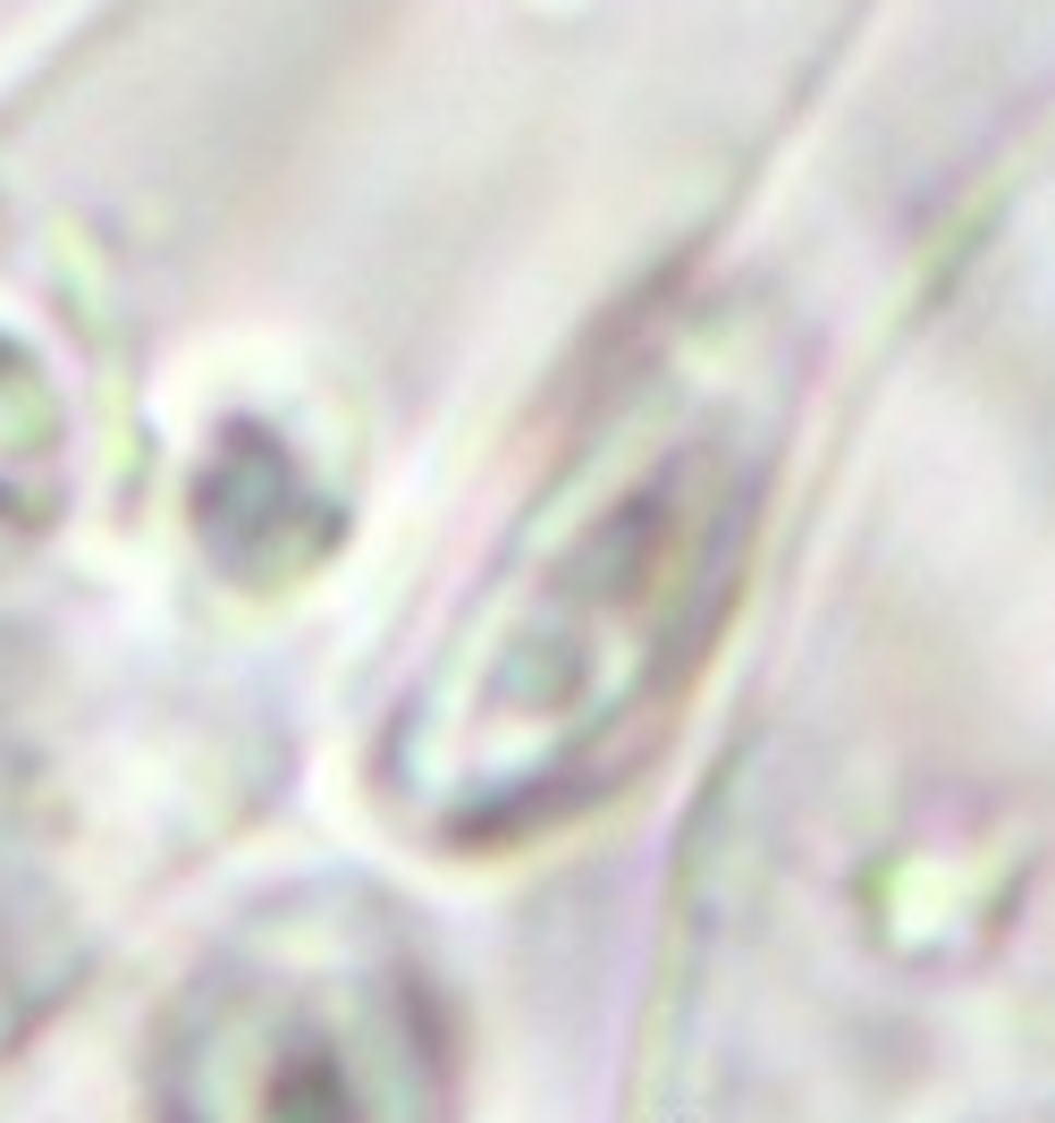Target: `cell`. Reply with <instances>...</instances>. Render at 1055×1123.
I'll list each match as a JSON object with an SVG mask.
<instances>
[{
    "mask_svg": "<svg viewBox=\"0 0 1055 1123\" xmlns=\"http://www.w3.org/2000/svg\"><path fill=\"white\" fill-rule=\"evenodd\" d=\"M144 1123H456V1023L372 887H296L203 946L144 1048Z\"/></svg>",
    "mask_w": 1055,
    "mask_h": 1123,
    "instance_id": "1",
    "label": "cell"
}]
</instances>
